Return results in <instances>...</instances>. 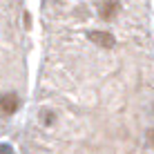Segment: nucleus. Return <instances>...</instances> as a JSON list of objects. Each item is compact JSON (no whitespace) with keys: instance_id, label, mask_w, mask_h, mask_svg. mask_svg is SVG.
<instances>
[{"instance_id":"obj_1","label":"nucleus","mask_w":154,"mask_h":154,"mask_svg":"<svg viewBox=\"0 0 154 154\" xmlns=\"http://www.w3.org/2000/svg\"><path fill=\"white\" fill-rule=\"evenodd\" d=\"M123 11V9H121ZM56 29L20 136L23 154H154L147 25Z\"/></svg>"}]
</instances>
